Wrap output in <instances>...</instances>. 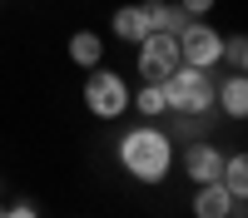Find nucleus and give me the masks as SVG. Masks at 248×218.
Wrapping results in <instances>:
<instances>
[{
    "label": "nucleus",
    "mask_w": 248,
    "mask_h": 218,
    "mask_svg": "<svg viewBox=\"0 0 248 218\" xmlns=\"http://www.w3.org/2000/svg\"><path fill=\"white\" fill-rule=\"evenodd\" d=\"M0 218H40V208L30 203V198H15V203L0 208Z\"/></svg>",
    "instance_id": "dca6fc26"
},
{
    "label": "nucleus",
    "mask_w": 248,
    "mask_h": 218,
    "mask_svg": "<svg viewBox=\"0 0 248 218\" xmlns=\"http://www.w3.org/2000/svg\"><path fill=\"white\" fill-rule=\"evenodd\" d=\"M189 208H194V218H243V198H233V193L214 178V184H194Z\"/></svg>",
    "instance_id": "0eeeda50"
},
{
    "label": "nucleus",
    "mask_w": 248,
    "mask_h": 218,
    "mask_svg": "<svg viewBox=\"0 0 248 218\" xmlns=\"http://www.w3.org/2000/svg\"><path fill=\"white\" fill-rule=\"evenodd\" d=\"M174 5L184 10V20H203V15H209V10L218 5V0H174Z\"/></svg>",
    "instance_id": "2eb2a0df"
},
{
    "label": "nucleus",
    "mask_w": 248,
    "mask_h": 218,
    "mask_svg": "<svg viewBox=\"0 0 248 218\" xmlns=\"http://www.w3.org/2000/svg\"><path fill=\"white\" fill-rule=\"evenodd\" d=\"M129 109H139V119H159L169 114V99H164V85H149V79H139V89L129 94Z\"/></svg>",
    "instance_id": "9b49d317"
},
{
    "label": "nucleus",
    "mask_w": 248,
    "mask_h": 218,
    "mask_svg": "<svg viewBox=\"0 0 248 218\" xmlns=\"http://www.w3.org/2000/svg\"><path fill=\"white\" fill-rule=\"evenodd\" d=\"M214 109H223L233 124H243V119H248V74H233V70H229V79H218Z\"/></svg>",
    "instance_id": "6e6552de"
},
{
    "label": "nucleus",
    "mask_w": 248,
    "mask_h": 218,
    "mask_svg": "<svg viewBox=\"0 0 248 218\" xmlns=\"http://www.w3.org/2000/svg\"><path fill=\"white\" fill-rule=\"evenodd\" d=\"M70 59H75L79 70L105 65V35H99V30H75L70 35Z\"/></svg>",
    "instance_id": "9d476101"
},
{
    "label": "nucleus",
    "mask_w": 248,
    "mask_h": 218,
    "mask_svg": "<svg viewBox=\"0 0 248 218\" xmlns=\"http://www.w3.org/2000/svg\"><path fill=\"white\" fill-rule=\"evenodd\" d=\"M179 40V65H194V70H218L223 59V35L209 25V20H184Z\"/></svg>",
    "instance_id": "20e7f679"
},
{
    "label": "nucleus",
    "mask_w": 248,
    "mask_h": 218,
    "mask_svg": "<svg viewBox=\"0 0 248 218\" xmlns=\"http://www.w3.org/2000/svg\"><path fill=\"white\" fill-rule=\"evenodd\" d=\"M129 79H124L119 70H109V65H94V70H85V85H79V99H85V109H90V119H99V124H114V119H124L129 114Z\"/></svg>",
    "instance_id": "7ed1b4c3"
},
{
    "label": "nucleus",
    "mask_w": 248,
    "mask_h": 218,
    "mask_svg": "<svg viewBox=\"0 0 248 218\" xmlns=\"http://www.w3.org/2000/svg\"><path fill=\"white\" fill-rule=\"evenodd\" d=\"M179 169H184V178H189V184H214L218 169H223V149L209 144V139H194V144H184Z\"/></svg>",
    "instance_id": "423d86ee"
},
{
    "label": "nucleus",
    "mask_w": 248,
    "mask_h": 218,
    "mask_svg": "<svg viewBox=\"0 0 248 218\" xmlns=\"http://www.w3.org/2000/svg\"><path fill=\"white\" fill-rule=\"evenodd\" d=\"M134 65H139V79L164 85V79L179 70V40L164 35V30H149V35L134 45Z\"/></svg>",
    "instance_id": "39448f33"
},
{
    "label": "nucleus",
    "mask_w": 248,
    "mask_h": 218,
    "mask_svg": "<svg viewBox=\"0 0 248 218\" xmlns=\"http://www.w3.org/2000/svg\"><path fill=\"white\" fill-rule=\"evenodd\" d=\"M0 5H5V0H0Z\"/></svg>",
    "instance_id": "f3484780"
},
{
    "label": "nucleus",
    "mask_w": 248,
    "mask_h": 218,
    "mask_svg": "<svg viewBox=\"0 0 248 218\" xmlns=\"http://www.w3.org/2000/svg\"><path fill=\"white\" fill-rule=\"evenodd\" d=\"M218 65H229L233 74L248 70V40L243 35H223V59H218Z\"/></svg>",
    "instance_id": "4468645a"
},
{
    "label": "nucleus",
    "mask_w": 248,
    "mask_h": 218,
    "mask_svg": "<svg viewBox=\"0 0 248 218\" xmlns=\"http://www.w3.org/2000/svg\"><path fill=\"white\" fill-rule=\"evenodd\" d=\"M214 89H218L214 70L179 65L169 79H164V99H169V114H179V119H203V114H214Z\"/></svg>",
    "instance_id": "f03ea898"
},
{
    "label": "nucleus",
    "mask_w": 248,
    "mask_h": 218,
    "mask_svg": "<svg viewBox=\"0 0 248 218\" xmlns=\"http://www.w3.org/2000/svg\"><path fill=\"white\" fill-rule=\"evenodd\" d=\"M218 184L229 189L233 198H248V154L233 149V154H223V169H218Z\"/></svg>",
    "instance_id": "ddd939ff"
},
{
    "label": "nucleus",
    "mask_w": 248,
    "mask_h": 218,
    "mask_svg": "<svg viewBox=\"0 0 248 218\" xmlns=\"http://www.w3.org/2000/svg\"><path fill=\"white\" fill-rule=\"evenodd\" d=\"M109 35L119 40V45H139L144 35H149V20H144V5H119L114 15H109Z\"/></svg>",
    "instance_id": "1a4fd4ad"
},
{
    "label": "nucleus",
    "mask_w": 248,
    "mask_h": 218,
    "mask_svg": "<svg viewBox=\"0 0 248 218\" xmlns=\"http://www.w3.org/2000/svg\"><path fill=\"white\" fill-rule=\"evenodd\" d=\"M114 159H119V169L129 174L134 184L154 189V184H164V178L174 174V134L159 129L154 119H139L134 129H124L114 139Z\"/></svg>",
    "instance_id": "f257e3e1"
},
{
    "label": "nucleus",
    "mask_w": 248,
    "mask_h": 218,
    "mask_svg": "<svg viewBox=\"0 0 248 218\" xmlns=\"http://www.w3.org/2000/svg\"><path fill=\"white\" fill-rule=\"evenodd\" d=\"M144 5V20H149V30H164V35H179L184 30V10L174 0H139Z\"/></svg>",
    "instance_id": "f8f14e48"
}]
</instances>
